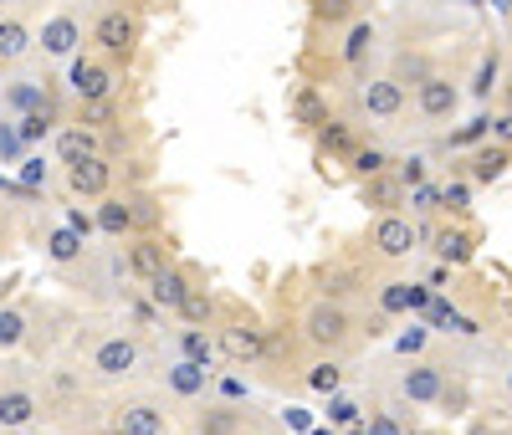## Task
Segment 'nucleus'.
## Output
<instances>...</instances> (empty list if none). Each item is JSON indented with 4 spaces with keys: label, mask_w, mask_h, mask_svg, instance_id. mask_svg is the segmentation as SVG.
Segmentation results:
<instances>
[{
    "label": "nucleus",
    "mask_w": 512,
    "mask_h": 435,
    "mask_svg": "<svg viewBox=\"0 0 512 435\" xmlns=\"http://www.w3.org/2000/svg\"><path fill=\"white\" fill-rule=\"evenodd\" d=\"M359 113L379 118V123H390L405 113V82L395 77H364L359 82Z\"/></svg>",
    "instance_id": "423d86ee"
},
{
    "label": "nucleus",
    "mask_w": 512,
    "mask_h": 435,
    "mask_svg": "<svg viewBox=\"0 0 512 435\" xmlns=\"http://www.w3.org/2000/svg\"><path fill=\"white\" fill-rule=\"evenodd\" d=\"M175 313H180V323H185V328H205L216 308H210V297H205L200 287H190V292L180 297V308H175Z\"/></svg>",
    "instance_id": "c756f323"
},
{
    "label": "nucleus",
    "mask_w": 512,
    "mask_h": 435,
    "mask_svg": "<svg viewBox=\"0 0 512 435\" xmlns=\"http://www.w3.org/2000/svg\"><path fill=\"white\" fill-rule=\"evenodd\" d=\"M436 251H441V267H466L477 246L466 231H436Z\"/></svg>",
    "instance_id": "bb28decb"
},
{
    "label": "nucleus",
    "mask_w": 512,
    "mask_h": 435,
    "mask_svg": "<svg viewBox=\"0 0 512 435\" xmlns=\"http://www.w3.org/2000/svg\"><path fill=\"white\" fill-rule=\"evenodd\" d=\"M82 128H93V134H108V128L118 123V98H103V103H82Z\"/></svg>",
    "instance_id": "2f4dec72"
},
{
    "label": "nucleus",
    "mask_w": 512,
    "mask_h": 435,
    "mask_svg": "<svg viewBox=\"0 0 512 435\" xmlns=\"http://www.w3.org/2000/svg\"><path fill=\"white\" fill-rule=\"evenodd\" d=\"M441 210H472V185H466V180H456V185H446L441 190Z\"/></svg>",
    "instance_id": "79ce46f5"
},
{
    "label": "nucleus",
    "mask_w": 512,
    "mask_h": 435,
    "mask_svg": "<svg viewBox=\"0 0 512 435\" xmlns=\"http://www.w3.org/2000/svg\"><path fill=\"white\" fill-rule=\"evenodd\" d=\"M308 389H313V395H338V389H344V369H338L333 359H318L308 369Z\"/></svg>",
    "instance_id": "7c9ffc66"
},
{
    "label": "nucleus",
    "mask_w": 512,
    "mask_h": 435,
    "mask_svg": "<svg viewBox=\"0 0 512 435\" xmlns=\"http://www.w3.org/2000/svg\"><path fill=\"white\" fill-rule=\"evenodd\" d=\"M318 149H323V154H338V159H349V154H354V134H349V123H344V118L318 123Z\"/></svg>",
    "instance_id": "cd10ccee"
},
{
    "label": "nucleus",
    "mask_w": 512,
    "mask_h": 435,
    "mask_svg": "<svg viewBox=\"0 0 512 435\" xmlns=\"http://www.w3.org/2000/svg\"><path fill=\"white\" fill-rule=\"evenodd\" d=\"M354 6H359V0H313V21L344 26V21H354Z\"/></svg>",
    "instance_id": "72a5a7b5"
},
{
    "label": "nucleus",
    "mask_w": 512,
    "mask_h": 435,
    "mask_svg": "<svg viewBox=\"0 0 512 435\" xmlns=\"http://www.w3.org/2000/svg\"><path fill=\"white\" fill-rule=\"evenodd\" d=\"M93 226L103 236H128L139 221H134V200H118V195H103L98 210H93Z\"/></svg>",
    "instance_id": "2eb2a0df"
},
{
    "label": "nucleus",
    "mask_w": 512,
    "mask_h": 435,
    "mask_svg": "<svg viewBox=\"0 0 512 435\" xmlns=\"http://www.w3.org/2000/svg\"><path fill=\"white\" fill-rule=\"evenodd\" d=\"M492 139H497L502 149H512V108H507L502 118H492Z\"/></svg>",
    "instance_id": "49530a36"
},
{
    "label": "nucleus",
    "mask_w": 512,
    "mask_h": 435,
    "mask_svg": "<svg viewBox=\"0 0 512 435\" xmlns=\"http://www.w3.org/2000/svg\"><path fill=\"white\" fill-rule=\"evenodd\" d=\"M415 241H420V231L405 221V215H395V210H384L379 221H374V231H369V246H374L384 261L410 256V251H415Z\"/></svg>",
    "instance_id": "0eeeda50"
},
{
    "label": "nucleus",
    "mask_w": 512,
    "mask_h": 435,
    "mask_svg": "<svg viewBox=\"0 0 512 435\" xmlns=\"http://www.w3.org/2000/svg\"><path fill=\"white\" fill-rule=\"evenodd\" d=\"M52 123H57V98L52 93H41V103L31 108V113H21V144H36V139H47L52 134Z\"/></svg>",
    "instance_id": "5701e85b"
},
{
    "label": "nucleus",
    "mask_w": 512,
    "mask_h": 435,
    "mask_svg": "<svg viewBox=\"0 0 512 435\" xmlns=\"http://www.w3.org/2000/svg\"><path fill=\"white\" fill-rule=\"evenodd\" d=\"M349 435H369V430H364V425H349Z\"/></svg>",
    "instance_id": "864d4df0"
},
{
    "label": "nucleus",
    "mask_w": 512,
    "mask_h": 435,
    "mask_svg": "<svg viewBox=\"0 0 512 435\" xmlns=\"http://www.w3.org/2000/svg\"><path fill=\"white\" fill-rule=\"evenodd\" d=\"M180 359H190V364H200V369H216L221 343L210 338L205 328H180Z\"/></svg>",
    "instance_id": "4be33fe9"
},
{
    "label": "nucleus",
    "mask_w": 512,
    "mask_h": 435,
    "mask_svg": "<svg viewBox=\"0 0 512 435\" xmlns=\"http://www.w3.org/2000/svg\"><path fill=\"white\" fill-rule=\"evenodd\" d=\"M47 256H52V261H77V256H82V236H77L72 226H57V231L47 236Z\"/></svg>",
    "instance_id": "473e14b6"
},
{
    "label": "nucleus",
    "mask_w": 512,
    "mask_h": 435,
    "mask_svg": "<svg viewBox=\"0 0 512 435\" xmlns=\"http://www.w3.org/2000/svg\"><path fill=\"white\" fill-rule=\"evenodd\" d=\"M349 164H354V174L374 180V174H384V169H390V154H384V149H354V154H349Z\"/></svg>",
    "instance_id": "e433bc0d"
},
{
    "label": "nucleus",
    "mask_w": 512,
    "mask_h": 435,
    "mask_svg": "<svg viewBox=\"0 0 512 435\" xmlns=\"http://www.w3.org/2000/svg\"><path fill=\"white\" fill-rule=\"evenodd\" d=\"M364 430H369V435H405V425H400L390 410H374V415L364 420Z\"/></svg>",
    "instance_id": "c03bdc74"
},
{
    "label": "nucleus",
    "mask_w": 512,
    "mask_h": 435,
    "mask_svg": "<svg viewBox=\"0 0 512 435\" xmlns=\"http://www.w3.org/2000/svg\"><path fill=\"white\" fill-rule=\"evenodd\" d=\"M507 164H512V149H482L477 159H472V185H497L502 174H507Z\"/></svg>",
    "instance_id": "393cba45"
},
{
    "label": "nucleus",
    "mask_w": 512,
    "mask_h": 435,
    "mask_svg": "<svg viewBox=\"0 0 512 435\" xmlns=\"http://www.w3.org/2000/svg\"><path fill=\"white\" fill-rule=\"evenodd\" d=\"M195 430H200V435H241V410H231V405H210V410L195 415Z\"/></svg>",
    "instance_id": "a878e982"
},
{
    "label": "nucleus",
    "mask_w": 512,
    "mask_h": 435,
    "mask_svg": "<svg viewBox=\"0 0 512 435\" xmlns=\"http://www.w3.org/2000/svg\"><path fill=\"white\" fill-rule=\"evenodd\" d=\"M169 267V256H164V241L159 236H139V241H128V272L134 277H159Z\"/></svg>",
    "instance_id": "dca6fc26"
},
{
    "label": "nucleus",
    "mask_w": 512,
    "mask_h": 435,
    "mask_svg": "<svg viewBox=\"0 0 512 435\" xmlns=\"http://www.w3.org/2000/svg\"><path fill=\"white\" fill-rule=\"evenodd\" d=\"M36 395L31 389H0V430H26L36 420Z\"/></svg>",
    "instance_id": "f3484780"
},
{
    "label": "nucleus",
    "mask_w": 512,
    "mask_h": 435,
    "mask_svg": "<svg viewBox=\"0 0 512 435\" xmlns=\"http://www.w3.org/2000/svg\"><path fill=\"white\" fill-rule=\"evenodd\" d=\"M88 41L98 47V57H108L118 67V62L134 57V47H139V16L128 11V6H108V11H98Z\"/></svg>",
    "instance_id": "f257e3e1"
},
{
    "label": "nucleus",
    "mask_w": 512,
    "mask_h": 435,
    "mask_svg": "<svg viewBox=\"0 0 512 435\" xmlns=\"http://www.w3.org/2000/svg\"><path fill=\"white\" fill-rule=\"evenodd\" d=\"M456 103H461V87H456L446 72H425V77L415 82V108H420V118L446 123V118L456 113Z\"/></svg>",
    "instance_id": "20e7f679"
},
{
    "label": "nucleus",
    "mask_w": 512,
    "mask_h": 435,
    "mask_svg": "<svg viewBox=\"0 0 512 435\" xmlns=\"http://www.w3.org/2000/svg\"><path fill=\"white\" fill-rule=\"evenodd\" d=\"M425 302H431V287H425V282H384L379 313L384 318H400V313H420Z\"/></svg>",
    "instance_id": "ddd939ff"
},
{
    "label": "nucleus",
    "mask_w": 512,
    "mask_h": 435,
    "mask_svg": "<svg viewBox=\"0 0 512 435\" xmlns=\"http://www.w3.org/2000/svg\"><path fill=\"white\" fill-rule=\"evenodd\" d=\"M497 77H502V62H497V52H487V57H482V67H477V77H472V98H477V103H487V98H492Z\"/></svg>",
    "instance_id": "f704fd0d"
},
{
    "label": "nucleus",
    "mask_w": 512,
    "mask_h": 435,
    "mask_svg": "<svg viewBox=\"0 0 512 435\" xmlns=\"http://www.w3.org/2000/svg\"><path fill=\"white\" fill-rule=\"evenodd\" d=\"M103 435H123V430H118V425H113V430H103Z\"/></svg>",
    "instance_id": "6e6d98bb"
},
{
    "label": "nucleus",
    "mask_w": 512,
    "mask_h": 435,
    "mask_svg": "<svg viewBox=\"0 0 512 435\" xmlns=\"http://www.w3.org/2000/svg\"><path fill=\"white\" fill-rule=\"evenodd\" d=\"M354 333V323H349V313H344V302H333V297H318L313 308L303 313V338L313 343V348H338Z\"/></svg>",
    "instance_id": "7ed1b4c3"
},
{
    "label": "nucleus",
    "mask_w": 512,
    "mask_h": 435,
    "mask_svg": "<svg viewBox=\"0 0 512 435\" xmlns=\"http://www.w3.org/2000/svg\"><path fill=\"white\" fill-rule=\"evenodd\" d=\"M292 118L297 123H308V128H318V123H328V103H323V93H318V87H297V93H292Z\"/></svg>",
    "instance_id": "b1692460"
},
{
    "label": "nucleus",
    "mask_w": 512,
    "mask_h": 435,
    "mask_svg": "<svg viewBox=\"0 0 512 435\" xmlns=\"http://www.w3.org/2000/svg\"><path fill=\"white\" fill-rule=\"evenodd\" d=\"M400 190H405V185L395 180V174H390V169H384V174H374V180L364 185V205H374V210L384 215V210H395V200H400Z\"/></svg>",
    "instance_id": "c85d7f7f"
},
{
    "label": "nucleus",
    "mask_w": 512,
    "mask_h": 435,
    "mask_svg": "<svg viewBox=\"0 0 512 435\" xmlns=\"http://www.w3.org/2000/svg\"><path fill=\"white\" fill-rule=\"evenodd\" d=\"M0 6H11V0H0Z\"/></svg>",
    "instance_id": "4d7b16f0"
},
{
    "label": "nucleus",
    "mask_w": 512,
    "mask_h": 435,
    "mask_svg": "<svg viewBox=\"0 0 512 435\" xmlns=\"http://www.w3.org/2000/svg\"><path fill=\"white\" fill-rule=\"evenodd\" d=\"M441 205V190L436 185H415L410 190V210H436Z\"/></svg>",
    "instance_id": "a18cd8bd"
},
{
    "label": "nucleus",
    "mask_w": 512,
    "mask_h": 435,
    "mask_svg": "<svg viewBox=\"0 0 512 435\" xmlns=\"http://www.w3.org/2000/svg\"><path fill=\"white\" fill-rule=\"evenodd\" d=\"M487 134H492V118L482 113V118H472V123H461V128H456V134H451L446 144H451V149H472V144H482Z\"/></svg>",
    "instance_id": "c9c22d12"
},
{
    "label": "nucleus",
    "mask_w": 512,
    "mask_h": 435,
    "mask_svg": "<svg viewBox=\"0 0 512 435\" xmlns=\"http://www.w3.org/2000/svg\"><path fill=\"white\" fill-rule=\"evenodd\" d=\"M6 103H11L16 113H31V108L41 103V82H16L11 93H6Z\"/></svg>",
    "instance_id": "ea45409f"
},
{
    "label": "nucleus",
    "mask_w": 512,
    "mask_h": 435,
    "mask_svg": "<svg viewBox=\"0 0 512 435\" xmlns=\"http://www.w3.org/2000/svg\"><path fill=\"white\" fill-rule=\"evenodd\" d=\"M67 190L82 200H103L113 190V164L108 154H88V159H72L67 164Z\"/></svg>",
    "instance_id": "6e6552de"
},
{
    "label": "nucleus",
    "mask_w": 512,
    "mask_h": 435,
    "mask_svg": "<svg viewBox=\"0 0 512 435\" xmlns=\"http://www.w3.org/2000/svg\"><path fill=\"white\" fill-rule=\"evenodd\" d=\"M67 226H72V231H77L82 241H88V236L98 231V226H93V215H82V210H72V215H67Z\"/></svg>",
    "instance_id": "09e8293b"
},
{
    "label": "nucleus",
    "mask_w": 512,
    "mask_h": 435,
    "mask_svg": "<svg viewBox=\"0 0 512 435\" xmlns=\"http://www.w3.org/2000/svg\"><path fill=\"white\" fill-rule=\"evenodd\" d=\"M241 395H246V384H241V379H221V400H226V405H236Z\"/></svg>",
    "instance_id": "8fccbe9b"
},
{
    "label": "nucleus",
    "mask_w": 512,
    "mask_h": 435,
    "mask_svg": "<svg viewBox=\"0 0 512 435\" xmlns=\"http://www.w3.org/2000/svg\"><path fill=\"white\" fill-rule=\"evenodd\" d=\"M139 369V343L134 338H103L93 348V374L98 379H123Z\"/></svg>",
    "instance_id": "9d476101"
},
{
    "label": "nucleus",
    "mask_w": 512,
    "mask_h": 435,
    "mask_svg": "<svg viewBox=\"0 0 512 435\" xmlns=\"http://www.w3.org/2000/svg\"><path fill=\"white\" fill-rule=\"evenodd\" d=\"M507 395H512V369H507Z\"/></svg>",
    "instance_id": "5fc2aeb1"
},
{
    "label": "nucleus",
    "mask_w": 512,
    "mask_h": 435,
    "mask_svg": "<svg viewBox=\"0 0 512 435\" xmlns=\"http://www.w3.org/2000/svg\"><path fill=\"white\" fill-rule=\"evenodd\" d=\"M118 430H123V435H164V430H169V420H164V410H159V405L134 400V405H123V410H118Z\"/></svg>",
    "instance_id": "4468645a"
},
{
    "label": "nucleus",
    "mask_w": 512,
    "mask_h": 435,
    "mask_svg": "<svg viewBox=\"0 0 512 435\" xmlns=\"http://www.w3.org/2000/svg\"><path fill=\"white\" fill-rule=\"evenodd\" d=\"M400 395H405L410 405H436V400H446V374H441V364L415 359V364L400 374Z\"/></svg>",
    "instance_id": "1a4fd4ad"
},
{
    "label": "nucleus",
    "mask_w": 512,
    "mask_h": 435,
    "mask_svg": "<svg viewBox=\"0 0 512 435\" xmlns=\"http://www.w3.org/2000/svg\"><path fill=\"white\" fill-rule=\"evenodd\" d=\"M185 292H190V282H185V272H175V267H164L159 277H149V302H154V308H164V313H175Z\"/></svg>",
    "instance_id": "412c9836"
},
{
    "label": "nucleus",
    "mask_w": 512,
    "mask_h": 435,
    "mask_svg": "<svg viewBox=\"0 0 512 435\" xmlns=\"http://www.w3.org/2000/svg\"><path fill=\"white\" fill-rule=\"evenodd\" d=\"M36 47H41V57H52V62H72L77 52H82V21L77 16H47L41 21V31H36Z\"/></svg>",
    "instance_id": "39448f33"
},
{
    "label": "nucleus",
    "mask_w": 512,
    "mask_h": 435,
    "mask_svg": "<svg viewBox=\"0 0 512 435\" xmlns=\"http://www.w3.org/2000/svg\"><path fill=\"white\" fill-rule=\"evenodd\" d=\"M425 343H431V328H425V323H410V328H405V333L395 338V348H400L405 359H415V354H420Z\"/></svg>",
    "instance_id": "58836bf2"
},
{
    "label": "nucleus",
    "mask_w": 512,
    "mask_h": 435,
    "mask_svg": "<svg viewBox=\"0 0 512 435\" xmlns=\"http://www.w3.org/2000/svg\"><path fill=\"white\" fill-rule=\"evenodd\" d=\"M308 435H333V430H323V425H313V430H308Z\"/></svg>",
    "instance_id": "603ef678"
},
{
    "label": "nucleus",
    "mask_w": 512,
    "mask_h": 435,
    "mask_svg": "<svg viewBox=\"0 0 512 435\" xmlns=\"http://www.w3.org/2000/svg\"><path fill=\"white\" fill-rule=\"evenodd\" d=\"M36 52V26L26 16H0V67H16Z\"/></svg>",
    "instance_id": "f8f14e48"
},
{
    "label": "nucleus",
    "mask_w": 512,
    "mask_h": 435,
    "mask_svg": "<svg viewBox=\"0 0 512 435\" xmlns=\"http://www.w3.org/2000/svg\"><path fill=\"white\" fill-rule=\"evenodd\" d=\"M221 354L246 369V364H256L267 354V333L251 328V323H231V328H221Z\"/></svg>",
    "instance_id": "9b49d317"
},
{
    "label": "nucleus",
    "mask_w": 512,
    "mask_h": 435,
    "mask_svg": "<svg viewBox=\"0 0 512 435\" xmlns=\"http://www.w3.org/2000/svg\"><path fill=\"white\" fill-rule=\"evenodd\" d=\"M395 180H400L405 190H415V185H425V159H420V154H410V159H400V169H395Z\"/></svg>",
    "instance_id": "37998d69"
},
{
    "label": "nucleus",
    "mask_w": 512,
    "mask_h": 435,
    "mask_svg": "<svg viewBox=\"0 0 512 435\" xmlns=\"http://www.w3.org/2000/svg\"><path fill=\"white\" fill-rule=\"evenodd\" d=\"M374 41H379L374 21H349V31H344V47H338L344 67H364V62H369V52H374Z\"/></svg>",
    "instance_id": "aec40b11"
},
{
    "label": "nucleus",
    "mask_w": 512,
    "mask_h": 435,
    "mask_svg": "<svg viewBox=\"0 0 512 435\" xmlns=\"http://www.w3.org/2000/svg\"><path fill=\"white\" fill-rule=\"evenodd\" d=\"M328 420H333V425H359V400H349V395H328Z\"/></svg>",
    "instance_id": "a19ab883"
},
{
    "label": "nucleus",
    "mask_w": 512,
    "mask_h": 435,
    "mask_svg": "<svg viewBox=\"0 0 512 435\" xmlns=\"http://www.w3.org/2000/svg\"><path fill=\"white\" fill-rule=\"evenodd\" d=\"M88 154H103V139L93 134V128H82V123L57 128V159H62V164H72V159H88Z\"/></svg>",
    "instance_id": "a211bd4d"
},
{
    "label": "nucleus",
    "mask_w": 512,
    "mask_h": 435,
    "mask_svg": "<svg viewBox=\"0 0 512 435\" xmlns=\"http://www.w3.org/2000/svg\"><path fill=\"white\" fill-rule=\"evenodd\" d=\"M26 6H36V0H26Z\"/></svg>",
    "instance_id": "13d9d810"
},
{
    "label": "nucleus",
    "mask_w": 512,
    "mask_h": 435,
    "mask_svg": "<svg viewBox=\"0 0 512 435\" xmlns=\"http://www.w3.org/2000/svg\"><path fill=\"white\" fill-rule=\"evenodd\" d=\"M21 180H26V185H47V164H41V159H26V164H21Z\"/></svg>",
    "instance_id": "de8ad7c7"
},
{
    "label": "nucleus",
    "mask_w": 512,
    "mask_h": 435,
    "mask_svg": "<svg viewBox=\"0 0 512 435\" xmlns=\"http://www.w3.org/2000/svg\"><path fill=\"white\" fill-rule=\"evenodd\" d=\"M67 93L77 103H103V98H118V67L108 57H72L67 62Z\"/></svg>",
    "instance_id": "f03ea898"
},
{
    "label": "nucleus",
    "mask_w": 512,
    "mask_h": 435,
    "mask_svg": "<svg viewBox=\"0 0 512 435\" xmlns=\"http://www.w3.org/2000/svg\"><path fill=\"white\" fill-rule=\"evenodd\" d=\"M164 379H169V389H175L180 400H200L205 389H210V369H200L190 359H175V364L164 369Z\"/></svg>",
    "instance_id": "6ab92c4d"
},
{
    "label": "nucleus",
    "mask_w": 512,
    "mask_h": 435,
    "mask_svg": "<svg viewBox=\"0 0 512 435\" xmlns=\"http://www.w3.org/2000/svg\"><path fill=\"white\" fill-rule=\"evenodd\" d=\"M282 420H287L292 430H313V415H308V410H282Z\"/></svg>",
    "instance_id": "3c124183"
},
{
    "label": "nucleus",
    "mask_w": 512,
    "mask_h": 435,
    "mask_svg": "<svg viewBox=\"0 0 512 435\" xmlns=\"http://www.w3.org/2000/svg\"><path fill=\"white\" fill-rule=\"evenodd\" d=\"M26 338V313L21 308H0V348H16Z\"/></svg>",
    "instance_id": "4c0bfd02"
}]
</instances>
